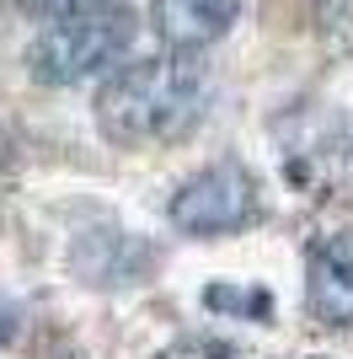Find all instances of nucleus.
<instances>
[{
	"instance_id": "7",
	"label": "nucleus",
	"mask_w": 353,
	"mask_h": 359,
	"mask_svg": "<svg viewBox=\"0 0 353 359\" xmlns=\"http://www.w3.org/2000/svg\"><path fill=\"white\" fill-rule=\"evenodd\" d=\"M204 300H209V311H247L251 322H268L273 316V295L268 290H230V285H209L204 290Z\"/></svg>"
},
{
	"instance_id": "6",
	"label": "nucleus",
	"mask_w": 353,
	"mask_h": 359,
	"mask_svg": "<svg viewBox=\"0 0 353 359\" xmlns=\"http://www.w3.org/2000/svg\"><path fill=\"white\" fill-rule=\"evenodd\" d=\"M86 247H97L102 257H75V269L86 273V285H134L139 273H145L150 252L129 231H91Z\"/></svg>"
},
{
	"instance_id": "11",
	"label": "nucleus",
	"mask_w": 353,
	"mask_h": 359,
	"mask_svg": "<svg viewBox=\"0 0 353 359\" xmlns=\"http://www.w3.org/2000/svg\"><path fill=\"white\" fill-rule=\"evenodd\" d=\"M305 359H332V354H305Z\"/></svg>"
},
{
	"instance_id": "5",
	"label": "nucleus",
	"mask_w": 353,
	"mask_h": 359,
	"mask_svg": "<svg viewBox=\"0 0 353 359\" xmlns=\"http://www.w3.org/2000/svg\"><path fill=\"white\" fill-rule=\"evenodd\" d=\"M241 6H247V0H155V6H150V22H155L166 48L198 54V48L220 43L225 32L241 22Z\"/></svg>"
},
{
	"instance_id": "8",
	"label": "nucleus",
	"mask_w": 353,
	"mask_h": 359,
	"mask_svg": "<svg viewBox=\"0 0 353 359\" xmlns=\"http://www.w3.org/2000/svg\"><path fill=\"white\" fill-rule=\"evenodd\" d=\"M155 359H235L225 344H214V338H188V344H172L166 354H155Z\"/></svg>"
},
{
	"instance_id": "9",
	"label": "nucleus",
	"mask_w": 353,
	"mask_h": 359,
	"mask_svg": "<svg viewBox=\"0 0 353 359\" xmlns=\"http://www.w3.org/2000/svg\"><path fill=\"white\" fill-rule=\"evenodd\" d=\"M22 6L38 16H70V11H86V6H102V0H22Z\"/></svg>"
},
{
	"instance_id": "1",
	"label": "nucleus",
	"mask_w": 353,
	"mask_h": 359,
	"mask_svg": "<svg viewBox=\"0 0 353 359\" xmlns=\"http://www.w3.org/2000/svg\"><path fill=\"white\" fill-rule=\"evenodd\" d=\"M209 91H214L209 65L188 48H172V54H155L139 65H118L113 81L97 91V129L123 150L166 145L204 118Z\"/></svg>"
},
{
	"instance_id": "4",
	"label": "nucleus",
	"mask_w": 353,
	"mask_h": 359,
	"mask_svg": "<svg viewBox=\"0 0 353 359\" xmlns=\"http://www.w3.org/2000/svg\"><path fill=\"white\" fill-rule=\"evenodd\" d=\"M305 300L321 327H353V231H332L310 247Z\"/></svg>"
},
{
	"instance_id": "10",
	"label": "nucleus",
	"mask_w": 353,
	"mask_h": 359,
	"mask_svg": "<svg viewBox=\"0 0 353 359\" xmlns=\"http://www.w3.org/2000/svg\"><path fill=\"white\" fill-rule=\"evenodd\" d=\"M16 322H22L16 306H11V300H0V344H11V338H16Z\"/></svg>"
},
{
	"instance_id": "2",
	"label": "nucleus",
	"mask_w": 353,
	"mask_h": 359,
	"mask_svg": "<svg viewBox=\"0 0 353 359\" xmlns=\"http://www.w3.org/2000/svg\"><path fill=\"white\" fill-rule=\"evenodd\" d=\"M134 16L123 6H86L70 16H48V27L32 38V75L43 86H81L102 70H118L134 48Z\"/></svg>"
},
{
	"instance_id": "3",
	"label": "nucleus",
	"mask_w": 353,
	"mask_h": 359,
	"mask_svg": "<svg viewBox=\"0 0 353 359\" xmlns=\"http://www.w3.org/2000/svg\"><path fill=\"white\" fill-rule=\"evenodd\" d=\"M263 220V194L241 161H214L172 194V225L182 236H235Z\"/></svg>"
}]
</instances>
